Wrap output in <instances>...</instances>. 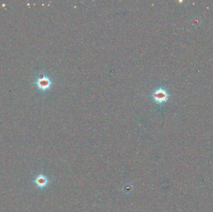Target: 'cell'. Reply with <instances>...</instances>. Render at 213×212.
<instances>
[{
	"label": "cell",
	"mask_w": 213,
	"mask_h": 212,
	"mask_svg": "<svg viewBox=\"0 0 213 212\" xmlns=\"http://www.w3.org/2000/svg\"><path fill=\"white\" fill-rule=\"evenodd\" d=\"M122 190L125 194L129 195V194H131V192H132L133 188V186H132V185H131V184L129 183V184H125L123 187Z\"/></svg>",
	"instance_id": "3957f363"
},
{
	"label": "cell",
	"mask_w": 213,
	"mask_h": 212,
	"mask_svg": "<svg viewBox=\"0 0 213 212\" xmlns=\"http://www.w3.org/2000/svg\"><path fill=\"white\" fill-rule=\"evenodd\" d=\"M49 179L44 175H40L36 180V183L40 187H44L49 184Z\"/></svg>",
	"instance_id": "7a4b0ae2"
},
{
	"label": "cell",
	"mask_w": 213,
	"mask_h": 212,
	"mask_svg": "<svg viewBox=\"0 0 213 212\" xmlns=\"http://www.w3.org/2000/svg\"><path fill=\"white\" fill-rule=\"evenodd\" d=\"M49 82H48V80H46V79L43 80L42 82H40V85L42 87H47L48 86H49Z\"/></svg>",
	"instance_id": "277c9868"
},
{
	"label": "cell",
	"mask_w": 213,
	"mask_h": 212,
	"mask_svg": "<svg viewBox=\"0 0 213 212\" xmlns=\"http://www.w3.org/2000/svg\"><path fill=\"white\" fill-rule=\"evenodd\" d=\"M153 97L156 103H163L168 99V93L165 89L160 88L153 93Z\"/></svg>",
	"instance_id": "6da1fadb"
}]
</instances>
